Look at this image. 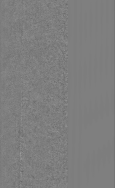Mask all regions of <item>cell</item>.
I'll use <instances>...</instances> for the list:
<instances>
[{
    "instance_id": "obj_1",
    "label": "cell",
    "mask_w": 115,
    "mask_h": 188,
    "mask_svg": "<svg viewBox=\"0 0 115 188\" xmlns=\"http://www.w3.org/2000/svg\"><path fill=\"white\" fill-rule=\"evenodd\" d=\"M99 15L100 27H101V33H103V28H104V18L105 15V2L104 0H100V5L99 6Z\"/></svg>"
},
{
    "instance_id": "obj_2",
    "label": "cell",
    "mask_w": 115,
    "mask_h": 188,
    "mask_svg": "<svg viewBox=\"0 0 115 188\" xmlns=\"http://www.w3.org/2000/svg\"><path fill=\"white\" fill-rule=\"evenodd\" d=\"M99 2L98 0L96 1L95 4L94 10V29L95 37H97L98 33V27H99Z\"/></svg>"
},
{
    "instance_id": "obj_3",
    "label": "cell",
    "mask_w": 115,
    "mask_h": 188,
    "mask_svg": "<svg viewBox=\"0 0 115 188\" xmlns=\"http://www.w3.org/2000/svg\"><path fill=\"white\" fill-rule=\"evenodd\" d=\"M89 20H88V23H89V39L90 42H92V30H93V24H94V15L92 13V5L90 4V9H89Z\"/></svg>"
},
{
    "instance_id": "obj_4",
    "label": "cell",
    "mask_w": 115,
    "mask_h": 188,
    "mask_svg": "<svg viewBox=\"0 0 115 188\" xmlns=\"http://www.w3.org/2000/svg\"><path fill=\"white\" fill-rule=\"evenodd\" d=\"M103 63H104V47H103L102 44L101 43L100 49V53H99V61H98V66L99 68V72H100V79L102 77Z\"/></svg>"
},
{
    "instance_id": "obj_5",
    "label": "cell",
    "mask_w": 115,
    "mask_h": 188,
    "mask_svg": "<svg viewBox=\"0 0 115 188\" xmlns=\"http://www.w3.org/2000/svg\"><path fill=\"white\" fill-rule=\"evenodd\" d=\"M109 57H110V47H109V43H108V38H106V45L105 50V55H104V60H105V68L106 72H108V60H109Z\"/></svg>"
},
{
    "instance_id": "obj_6",
    "label": "cell",
    "mask_w": 115,
    "mask_h": 188,
    "mask_svg": "<svg viewBox=\"0 0 115 188\" xmlns=\"http://www.w3.org/2000/svg\"><path fill=\"white\" fill-rule=\"evenodd\" d=\"M88 17L87 12H85L84 16V20H83V35H84V39L85 42L88 39Z\"/></svg>"
},
{
    "instance_id": "obj_7",
    "label": "cell",
    "mask_w": 115,
    "mask_h": 188,
    "mask_svg": "<svg viewBox=\"0 0 115 188\" xmlns=\"http://www.w3.org/2000/svg\"><path fill=\"white\" fill-rule=\"evenodd\" d=\"M106 7L105 8V13H106V21L107 28H108L110 22V0H106Z\"/></svg>"
},
{
    "instance_id": "obj_8",
    "label": "cell",
    "mask_w": 115,
    "mask_h": 188,
    "mask_svg": "<svg viewBox=\"0 0 115 188\" xmlns=\"http://www.w3.org/2000/svg\"><path fill=\"white\" fill-rule=\"evenodd\" d=\"M98 50L97 48L95 49L94 56V76L95 79H97V72H98Z\"/></svg>"
},
{
    "instance_id": "obj_9",
    "label": "cell",
    "mask_w": 115,
    "mask_h": 188,
    "mask_svg": "<svg viewBox=\"0 0 115 188\" xmlns=\"http://www.w3.org/2000/svg\"><path fill=\"white\" fill-rule=\"evenodd\" d=\"M111 5V14H112V19L113 20V17H114V0H111V3H110Z\"/></svg>"
}]
</instances>
